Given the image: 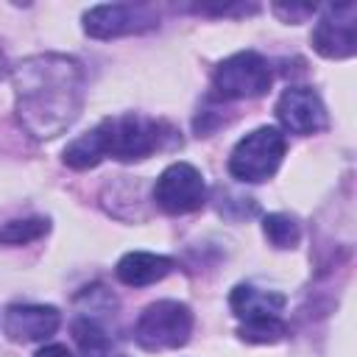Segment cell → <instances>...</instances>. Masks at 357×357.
Segmentation results:
<instances>
[{"label":"cell","mask_w":357,"mask_h":357,"mask_svg":"<svg viewBox=\"0 0 357 357\" xmlns=\"http://www.w3.org/2000/svg\"><path fill=\"white\" fill-rule=\"evenodd\" d=\"M271 81H273L271 64L254 50H240L223 59L212 73V86L226 100L259 98L271 89Z\"/></svg>","instance_id":"obj_5"},{"label":"cell","mask_w":357,"mask_h":357,"mask_svg":"<svg viewBox=\"0 0 357 357\" xmlns=\"http://www.w3.org/2000/svg\"><path fill=\"white\" fill-rule=\"evenodd\" d=\"M50 223L45 218H25V220H8L0 226V243L3 245H25L47 234Z\"/></svg>","instance_id":"obj_16"},{"label":"cell","mask_w":357,"mask_h":357,"mask_svg":"<svg viewBox=\"0 0 357 357\" xmlns=\"http://www.w3.org/2000/svg\"><path fill=\"white\" fill-rule=\"evenodd\" d=\"M237 335L245 343H279L287 337V324L282 321V315H268V318H251L243 321Z\"/></svg>","instance_id":"obj_14"},{"label":"cell","mask_w":357,"mask_h":357,"mask_svg":"<svg viewBox=\"0 0 357 357\" xmlns=\"http://www.w3.org/2000/svg\"><path fill=\"white\" fill-rule=\"evenodd\" d=\"M73 335H75V343H78L84 357H109L112 335L103 329V324L98 318L78 315L75 324H73Z\"/></svg>","instance_id":"obj_13"},{"label":"cell","mask_w":357,"mask_h":357,"mask_svg":"<svg viewBox=\"0 0 357 357\" xmlns=\"http://www.w3.org/2000/svg\"><path fill=\"white\" fill-rule=\"evenodd\" d=\"M262 231H265V237L271 240L273 248H296L298 245V237H301V229H298L296 218L282 215V212L265 215Z\"/></svg>","instance_id":"obj_15"},{"label":"cell","mask_w":357,"mask_h":357,"mask_svg":"<svg viewBox=\"0 0 357 357\" xmlns=\"http://www.w3.org/2000/svg\"><path fill=\"white\" fill-rule=\"evenodd\" d=\"M276 117L284 131L307 137L326 128V109L315 89L310 86H287L276 100Z\"/></svg>","instance_id":"obj_9"},{"label":"cell","mask_w":357,"mask_h":357,"mask_svg":"<svg viewBox=\"0 0 357 357\" xmlns=\"http://www.w3.org/2000/svg\"><path fill=\"white\" fill-rule=\"evenodd\" d=\"M190 332H192V312L187 304L173 301V298L148 304L134 326L137 343L148 351L178 349L190 340Z\"/></svg>","instance_id":"obj_4"},{"label":"cell","mask_w":357,"mask_h":357,"mask_svg":"<svg viewBox=\"0 0 357 357\" xmlns=\"http://www.w3.org/2000/svg\"><path fill=\"white\" fill-rule=\"evenodd\" d=\"M273 11H276L279 17H284V20H290V22H298V20H304L307 14H315V6H310V3H304V6H282V3H276Z\"/></svg>","instance_id":"obj_17"},{"label":"cell","mask_w":357,"mask_h":357,"mask_svg":"<svg viewBox=\"0 0 357 357\" xmlns=\"http://www.w3.org/2000/svg\"><path fill=\"white\" fill-rule=\"evenodd\" d=\"M284 151H287L284 134L273 126H259L234 145L229 156V173L248 184L268 181L279 170Z\"/></svg>","instance_id":"obj_3"},{"label":"cell","mask_w":357,"mask_h":357,"mask_svg":"<svg viewBox=\"0 0 357 357\" xmlns=\"http://www.w3.org/2000/svg\"><path fill=\"white\" fill-rule=\"evenodd\" d=\"M14 112L33 139L64 134L84 109V67L73 56L36 53L11 70Z\"/></svg>","instance_id":"obj_1"},{"label":"cell","mask_w":357,"mask_h":357,"mask_svg":"<svg viewBox=\"0 0 357 357\" xmlns=\"http://www.w3.org/2000/svg\"><path fill=\"white\" fill-rule=\"evenodd\" d=\"M162 139V123L145 114L128 112L103 117L92 131L81 134L64 148V165H70L73 170H89L109 156L120 162H137L159 151Z\"/></svg>","instance_id":"obj_2"},{"label":"cell","mask_w":357,"mask_h":357,"mask_svg":"<svg viewBox=\"0 0 357 357\" xmlns=\"http://www.w3.org/2000/svg\"><path fill=\"white\" fill-rule=\"evenodd\" d=\"M312 47L324 59H349L357 50V6L354 3H329L324 6L315 28Z\"/></svg>","instance_id":"obj_8"},{"label":"cell","mask_w":357,"mask_h":357,"mask_svg":"<svg viewBox=\"0 0 357 357\" xmlns=\"http://www.w3.org/2000/svg\"><path fill=\"white\" fill-rule=\"evenodd\" d=\"M173 271V259L162 257V254H151V251H128L126 257H120L114 273L123 284L128 287H145L153 284L159 279H165Z\"/></svg>","instance_id":"obj_11"},{"label":"cell","mask_w":357,"mask_h":357,"mask_svg":"<svg viewBox=\"0 0 357 357\" xmlns=\"http://www.w3.org/2000/svg\"><path fill=\"white\" fill-rule=\"evenodd\" d=\"M0 73H3V53H0Z\"/></svg>","instance_id":"obj_19"},{"label":"cell","mask_w":357,"mask_h":357,"mask_svg":"<svg viewBox=\"0 0 357 357\" xmlns=\"http://www.w3.org/2000/svg\"><path fill=\"white\" fill-rule=\"evenodd\" d=\"M153 201L167 215H187L201 209L206 201V184L201 170L190 162L167 165L153 184Z\"/></svg>","instance_id":"obj_6"},{"label":"cell","mask_w":357,"mask_h":357,"mask_svg":"<svg viewBox=\"0 0 357 357\" xmlns=\"http://www.w3.org/2000/svg\"><path fill=\"white\" fill-rule=\"evenodd\" d=\"M159 28V14L142 3H103L84 14V31L92 39H117Z\"/></svg>","instance_id":"obj_7"},{"label":"cell","mask_w":357,"mask_h":357,"mask_svg":"<svg viewBox=\"0 0 357 357\" xmlns=\"http://www.w3.org/2000/svg\"><path fill=\"white\" fill-rule=\"evenodd\" d=\"M33 357H75L67 346H61V343H47V346H42Z\"/></svg>","instance_id":"obj_18"},{"label":"cell","mask_w":357,"mask_h":357,"mask_svg":"<svg viewBox=\"0 0 357 357\" xmlns=\"http://www.w3.org/2000/svg\"><path fill=\"white\" fill-rule=\"evenodd\" d=\"M61 324V315L50 304H11L3 312V332L14 343H36L50 337Z\"/></svg>","instance_id":"obj_10"},{"label":"cell","mask_w":357,"mask_h":357,"mask_svg":"<svg viewBox=\"0 0 357 357\" xmlns=\"http://www.w3.org/2000/svg\"><path fill=\"white\" fill-rule=\"evenodd\" d=\"M287 298L276 290H259L254 284H237L229 296V307L240 321L251 318H268V315H282Z\"/></svg>","instance_id":"obj_12"}]
</instances>
